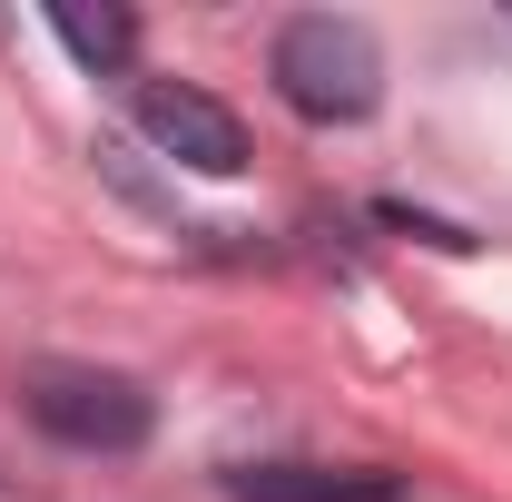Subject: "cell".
Masks as SVG:
<instances>
[{
	"mask_svg": "<svg viewBox=\"0 0 512 502\" xmlns=\"http://www.w3.org/2000/svg\"><path fill=\"white\" fill-rule=\"evenodd\" d=\"M227 493L237 502H394V483L384 473H325V463H247Z\"/></svg>",
	"mask_w": 512,
	"mask_h": 502,
	"instance_id": "277c9868",
	"label": "cell"
},
{
	"mask_svg": "<svg viewBox=\"0 0 512 502\" xmlns=\"http://www.w3.org/2000/svg\"><path fill=\"white\" fill-rule=\"evenodd\" d=\"M266 79H276V99H286L296 119H316V128H355V119L384 99V50H375V30H365V20L306 10V20H286V30H276Z\"/></svg>",
	"mask_w": 512,
	"mask_h": 502,
	"instance_id": "6da1fadb",
	"label": "cell"
},
{
	"mask_svg": "<svg viewBox=\"0 0 512 502\" xmlns=\"http://www.w3.org/2000/svg\"><path fill=\"white\" fill-rule=\"evenodd\" d=\"M128 109H138V138H148L158 158L197 168V178H237V168H247V128L227 119L207 89H188V79H148Z\"/></svg>",
	"mask_w": 512,
	"mask_h": 502,
	"instance_id": "3957f363",
	"label": "cell"
},
{
	"mask_svg": "<svg viewBox=\"0 0 512 502\" xmlns=\"http://www.w3.org/2000/svg\"><path fill=\"white\" fill-rule=\"evenodd\" d=\"M30 424L50 443H69V453H138L148 443V394L128 375H99V365H60V375L30 384Z\"/></svg>",
	"mask_w": 512,
	"mask_h": 502,
	"instance_id": "7a4b0ae2",
	"label": "cell"
},
{
	"mask_svg": "<svg viewBox=\"0 0 512 502\" xmlns=\"http://www.w3.org/2000/svg\"><path fill=\"white\" fill-rule=\"evenodd\" d=\"M50 30H60V50L79 69H119L138 50V20L128 10H50Z\"/></svg>",
	"mask_w": 512,
	"mask_h": 502,
	"instance_id": "5b68a950",
	"label": "cell"
}]
</instances>
